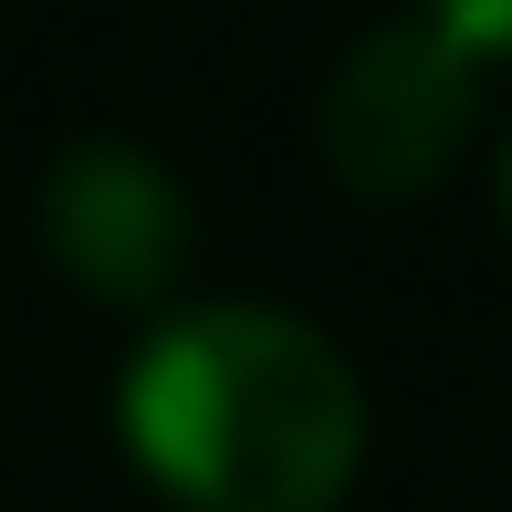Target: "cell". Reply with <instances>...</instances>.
<instances>
[{"mask_svg": "<svg viewBox=\"0 0 512 512\" xmlns=\"http://www.w3.org/2000/svg\"><path fill=\"white\" fill-rule=\"evenodd\" d=\"M492 199H502V220H512V136H502V157H492Z\"/></svg>", "mask_w": 512, "mask_h": 512, "instance_id": "5b68a950", "label": "cell"}, {"mask_svg": "<svg viewBox=\"0 0 512 512\" xmlns=\"http://www.w3.org/2000/svg\"><path fill=\"white\" fill-rule=\"evenodd\" d=\"M471 126H481V53L429 11L356 32L314 95V147L335 168V189L356 199L439 189L450 157L471 147Z\"/></svg>", "mask_w": 512, "mask_h": 512, "instance_id": "7a4b0ae2", "label": "cell"}, {"mask_svg": "<svg viewBox=\"0 0 512 512\" xmlns=\"http://www.w3.org/2000/svg\"><path fill=\"white\" fill-rule=\"evenodd\" d=\"M126 450L189 512H335L366 460V377L283 304H178L115 387Z\"/></svg>", "mask_w": 512, "mask_h": 512, "instance_id": "6da1fadb", "label": "cell"}, {"mask_svg": "<svg viewBox=\"0 0 512 512\" xmlns=\"http://www.w3.org/2000/svg\"><path fill=\"white\" fill-rule=\"evenodd\" d=\"M429 21H450L471 53H512V0H429Z\"/></svg>", "mask_w": 512, "mask_h": 512, "instance_id": "277c9868", "label": "cell"}, {"mask_svg": "<svg viewBox=\"0 0 512 512\" xmlns=\"http://www.w3.org/2000/svg\"><path fill=\"white\" fill-rule=\"evenodd\" d=\"M42 241L105 304H157L189 262V189L136 136H74L42 168Z\"/></svg>", "mask_w": 512, "mask_h": 512, "instance_id": "3957f363", "label": "cell"}]
</instances>
